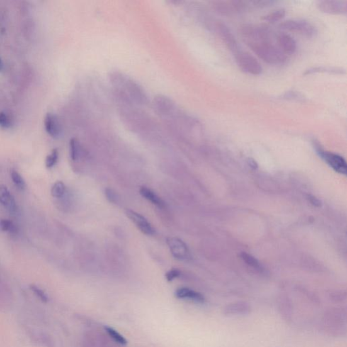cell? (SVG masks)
<instances>
[{
  "mask_svg": "<svg viewBox=\"0 0 347 347\" xmlns=\"http://www.w3.org/2000/svg\"><path fill=\"white\" fill-rule=\"evenodd\" d=\"M110 81L121 98L141 105L147 103V96L143 89L128 76L119 72L112 73Z\"/></svg>",
  "mask_w": 347,
  "mask_h": 347,
  "instance_id": "1",
  "label": "cell"
},
{
  "mask_svg": "<svg viewBox=\"0 0 347 347\" xmlns=\"http://www.w3.org/2000/svg\"><path fill=\"white\" fill-rule=\"evenodd\" d=\"M246 44L257 57L267 63L282 64L287 61L286 55L270 41L249 42Z\"/></svg>",
  "mask_w": 347,
  "mask_h": 347,
  "instance_id": "2",
  "label": "cell"
},
{
  "mask_svg": "<svg viewBox=\"0 0 347 347\" xmlns=\"http://www.w3.org/2000/svg\"><path fill=\"white\" fill-rule=\"evenodd\" d=\"M239 32L246 43L270 41V29L263 24H245L240 27Z\"/></svg>",
  "mask_w": 347,
  "mask_h": 347,
  "instance_id": "3",
  "label": "cell"
},
{
  "mask_svg": "<svg viewBox=\"0 0 347 347\" xmlns=\"http://www.w3.org/2000/svg\"><path fill=\"white\" fill-rule=\"evenodd\" d=\"M234 56L238 67L244 72L253 76H258L261 74L263 67L254 56L240 49L234 53Z\"/></svg>",
  "mask_w": 347,
  "mask_h": 347,
  "instance_id": "4",
  "label": "cell"
},
{
  "mask_svg": "<svg viewBox=\"0 0 347 347\" xmlns=\"http://www.w3.org/2000/svg\"><path fill=\"white\" fill-rule=\"evenodd\" d=\"M248 1L239 0H228V1H212V8L217 13L224 16L238 15L244 13L248 9Z\"/></svg>",
  "mask_w": 347,
  "mask_h": 347,
  "instance_id": "5",
  "label": "cell"
},
{
  "mask_svg": "<svg viewBox=\"0 0 347 347\" xmlns=\"http://www.w3.org/2000/svg\"><path fill=\"white\" fill-rule=\"evenodd\" d=\"M281 30L295 32L307 37H314L317 33L315 27L305 20L290 19L280 25Z\"/></svg>",
  "mask_w": 347,
  "mask_h": 347,
  "instance_id": "6",
  "label": "cell"
},
{
  "mask_svg": "<svg viewBox=\"0 0 347 347\" xmlns=\"http://www.w3.org/2000/svg\"><path fill=\"white\" fill-rule=\"evenodd\" d=\"M318 154L319 156L336 173L346 175L347 173V165L346 161L343 157H341L339 155L332 154V153L327 152L318 148L317 149Z\"/></svg>",
  "mask_w": 347,
  "mask_h": 347,
  "instance_id": "7",
  "label": "cell"
},
{
  "mask_svg": "<svg viewBox=\"0 0 347 347\" xmlns=\"http://www.w3.org/2000/svg\"><path fill=\"white\" fill-rule=\"evenodd\" d=\"M322 13L330 15H345L347 13V1L341 0H321L317 3Z\"/></svg>",
  "mask_w": 347,
  "mask_h": 347,
  "instance_id": "8",
  "label": "cell"
},
{
  "mask_svg": "<svg viewBox=\"0 0 347 347\" xmlns=\"http://www.w3.org/2000/svg\"><path fill=\"white\" fill-rule=\"evenodd\" d=\"M166 242L174 257L180 260L189 259L190 252L183 240L178 237H171L167 238Z\"/></svg>",
  "mask_w": 347,
  "mask_h": 347,
  "instance_id": "9",
  "label": "cell"
},
{
  "mask_svg": "<svg viewBox=\"0 0 347 347\" xmlns=\"http://www.w3.org/2000/svg\"><path fill=\"white\" fill-rule=\"evenodd\" d=\"M325 326L329 328L331 331H343L346 325V312L342 310L331 311L327 315L325 316Z\"/></svg>",
  "mask_w": 347,
  "mask_h": 347,
  "instance_id": "10",
  "label": "cell"
},
{
  "mask_svg": "<svg viewBox=\"0 0 347 347\" xmlns=\"http://www.w3.org/2000/svg\"><path fill=\"white\" fill-rule=\"evenodd\" d=\"M215 28L217 33L219 34V36L223 41L224 44L227 46L229 50L234 54L239 50L236 37L234 36V34L225 24L222 22H217L216 23Z\"/></svg>",
  "mask_w": 347,
  "mask_h": 347,
  "instance_id": "11",
  "label": "cell"
},
{
  "mask_svg": "<svg viewBox=\"0 0 347 347\" xmlns=\"http://www.w3.org/2000/svg\"><path fill=\"white\" fill-rule=\"evenodd\" d=\"M126 214L135 224L141 232L147 236H153L155 234L154 228L143 216L129 209L126 210Z\"/></svg>",
  "mask_w": 347,
  "mask_h": 347,
  "instance_id": "12",
  "label": "cell"
},
{
  "mask_svg": "<svg viewBox=\"0 0 347 347\" xmlns=\"http://www.w3.org/2000/svg\"><path fill=\"white\" fill-rule=\"evenodd\" d=\"M44 127L47 134L54 139H58L61 135V126L57 115L48 113L44 118Z\"/></svg>",
  "mask_w": 347,
  "mask_h": 347,
  "instance_id": "13",
  "label": "cell"
},
{
  "mask_svg": "<svg viewBox=\"0 0 347 347\" xmlns=\"http://www.w3.org/2000/svg\"><path fill=\"white\" fill-rule=\"evenodd\" d=\"M0 204L6 208L10 214H15L17 204L15 197L5 185H0Z\"/></svg>",
  "mask_w": 347,
  "mask_h": 347,
  "instance_id": "14",
  "label": "cell"
},
{
  "mask_svg": "<svg viewBox=\"0 0 347 347\" xmlns=\"http://www.w3.org/2000/svg\"><path fill=\"white\" fill-rule=\"evenodd\" d=\"M279 47L285 55H292L297 49V42L287 33H281L277 38Z\"/></svg>",
  "mask_w": 347,
  "mask_h": 347,
  "instance_id": "15",
  "label": "cell"
},
{
  "mask_svg": "<svg viewBox=\"0 0 347 347\" xmlns=\"http://www.w3.org/2000/svg\"><path fill=\"white\" fill-rule=\"evenodd\" d=\"M251 311V307L249 304L239 301L228 304L224 308L223 313L227 315H238L248 314Z\"/></svg>",
  "mask_w": 347,
  "mask_h": 347,
  "instance_id": "16",
  "label": "cell"
},
{
  "mask_svg": "<svg viewBox=\"0 0 347 347\" xmlns=\"http://www.w3.org/2000/svg\"><path fill=\"white\" fill-rule=\"evenodd\" d=\"M175 296L179 299H189L200 303H203L205 301V298L202 294L187 287L178 289L175 292Z\"/></svg>",
  "mask_w": 347,
  "mask_h": 347,
  "instance_id": "17",
  "label": "cell"
},
{
  "mask_svg": "<svg viewBox=\"0 0 347 347\" xmlns=\"http://www.w3.org/2000/svg\"><path fill=\"white\" fill-rule=\"evenodd\" d=\"M141 195L144 197L146 200L149 201L154 205H157L159 207H164L165 203L164 201L161 200L160 197L158 196L157 194L153 191L150 189L147 188V187H141L140 189Z\"/></svg>",
  "mask_w": 347,
  "mask_h": 347,
  "instance_id": "18",
  "label": "cell"
},
{
  "mask_svg": "<svg viewBox=\"0 0 347 347\" xmlns=\"http://www.w3.org/2000/svg\"><path fill=\"white\" fill-rule=\"evenodd\" d=\"M285 10L284 8H280L273 12L265 15L263 17V19L265 21L268 22V23H275V22L280 21L282 18L285 16Z\"/></svg>",
  "mask_w": 347,
  "mask_h": 347,
  "instance_id": "19",
  "label": "cell"
},
{
  "mask_svg": "<svg viewBox=\"0 0 347 347\" xmlns=\"http://www.w3.org/2000/svg\"><path fill=\"white\" fill-rule=\"evenodd\" d=\"M241 258H242L245 263L248 264L249 266L253 267L254 269L259 270V271H262V270H263L261 265H260L258 260L252 255L246 252H242L241 254Z\"/></svg>",
  "mask_w": 347,
  "mask_h": 347,
  "instance_id": "20",
  "label": "cell"
},
{
  "mask_svg": "<svg viewBox=\"0 0 347 347\" xmlns=\"http://www.w3.org/2000/svg\"><path fill=\"white\" fill-rule=\"evenodd\" d=\"M0 229L3 232H8L13 235H16L18 233L16 226L13 223V222L8 219H2L0 221Z\"/></svg>",
  "mask_w": 347,
  "mask_h": 347,
  "instance_id": "21",
  "label": "cell"
},
{
  "mask_svg": "<svg viewBox=\"0 0 347 347\" xmlns=\"http://www.w3.org/2000/svg\"><path fill=\"white\" fill-rule=\"evenodd\" d=\"M65 185L62 181H57L51 189V194L55 198H61L65 193Z\"/></svg>",
  "mask_w": 347,
  "mask_h": 347,
  "instance_id": "22",
  "label": "cell"
},
{
  "mask_svg": "<svg viewBox=\"0 0 347 347\" xmlns=\"http://www.w3.org/2000/svg\"><path fill=\"white\" fill-rule=\"evenodd\" d=\"M334 73V74H343V71L342 69H338L336 68H331V67H317L311 68V69H308L305 71L304 75L315 74V73Z\"/></svg>",
  "mask_w": 347,
  "mask_h": 347,
  "instance_id": "23",
  "label": "cell"
},
{
  "mask_svg": "<svg viewBox=\"0 0 347 347\" xmlns=\"http://www.w3.org/2000/svg\"><path fill=\"white\" fill-rule=\"evenodd\" d=\"M105 331H106L107 334L110 335V337L113 338L114 341L117 342V343H120V344L122 345H126L127 344V342L126 339V338H124L122 334H120L118 331L114 330L113 328L107 326V327L105 328Z\"/></svg>",
  "mask_w": 347,
  "mask_h": 347,
  "instance_id": "24",
  "label": "cell"
},
{
  "mask_svg": "<svg viewBox=\"0 0 347 347\" xmlns=\"http://www.w3.org/2000/svg\"><path fill=\"white\" fill-rule=\"evenodd\" d=\"M11 178L13 180L15 186L18 189L24 190L26 189V183L24 180L23 177L17 171H13L11 172Z\"/></svg>",
  "mask_w": 347,
  "mask_h": 347,
  "instance_id": "25",
  "label": "cell"
},
{
  "mask_svg": "<svg viewBox=\"0 0 347 347\" xmlns=\"http://www.w3.org/2000/svg\"><path fill=\"white\" fill-rule=\"evenodd\" d=\"M80 145L79 142L76 139H72L70 141V156L73 161H76L79 158L80 154Z\"/></svg>",
  "mask_w": 347,
  "mask_h": 347,
  "instance_id": "26",
  "label": "cell"
},
{
  "mask_svg": "<svg viewBox=\"0 0 347 347\" xmlns=\"http://www.w3.org/2000/svg\"><path fill=\"white\" fill-rule=\"evenodd\" d=\"M59 151L57 149H54L52 150L50 155L47 156L46 159V166L47 168H52L57 164L58 159H59Z\"/></svg>",
  "mask_w": 347,
  "mask_h": 347,
  "instance_id": "27",
  "label": "cell"
},
{
  "mask_svg": "<svg viewBox=\"0 0 347 347\" xmlns=\"http://www.w3.org/2000/svg\"><path fill=\"white\" fill-rule=\"evenodd\" d=\"M30 289L34 294L42 302H47L48 301V297H47V294L40 287L35 285H31Z\"/></svg>",
  "mask_w": 347,
  "mask_h": 347,
  "instance_id": "28",
  "label": "cell"
},
{
  "mask_svg": "<svg viewBox=\"0 0 347 347\" xmlns=\"http://www.w3.org/2000/svg\"><path fill=\"white\" fill-rule=\"evenodd\" d=\"M280 310L282 311V314L285 315L287 319H290L292 315V305L290 301H280Z\"/></svg>",
  "mask_w": 347,
  "mask_h": 347,
  "instance_id": "29",
  "label": "cell"
},
{
  "mask_svg": "<svg viewBox=\"0 0 347 347\" xmlns=\"http://www.w3.org/2000/svg\"><path fill=\"white\" fill-rule=\"evenodd\" d=\"M12 122L10 117L4 112H0V126L3 128H9Z\"/></svg>",
  "mask_w": 347,
  "mask_h": 347,
  "instance_id": "30",
  "label": "cell"
},
{
  "mask_svg": "<svg viewBox=\"0 0 347 347\" xmlns=\"http://www.w3.org/2000/svg\"><path fill=\"white\" fill-rule=\"evenodd\" d=\"M180 274H181V273H180L179 270L177 269V268H173V269L169 270V271L166 274V280H167L168 282H172V281L175 280L177 277H179Z\"/></svg>",
  "mask_w": 347,
  "mask_h": 347,
  "instance_id": "31",
  "label": "cell"
},
{
  "mask_svg": "<svg viewBox=\"0 0 347 347\" xmlns=\"http://www.w3.org/2000/svg\"><path fill=\"white\" fill-rule=\"evenodd\" d=\"M283 97L284 98L288 100H298L302 98L300 94L298 93L297 92H288V93H285V95H284Z\"/></svg>",
  "mask_w": 347,
  "mask_h": 347,
  "instance_id": "32",
  "label": "cell"
},
{
  "mask_svg": "<svg viewBox=\"0 0 347 347\" xmlns=\"http://www.w3.org/2000/svg\"><path fill=\"white\" fill-rule=\"evenodd\" d=\"M253 6L258 7V8H264V7L269 6L273 5L275 1H254L251 2Z\"/></svg>",
  "mask_w": 347,
  "mask_h": 347,
  "instance_id": "33",
  "label": "cell"
},
{
  "mask_svg": "<svg viewBox=\"0 0 347 347\" xmlns=\"http://www.w3.org/2000/svg\"><path fill=\"white\" fill-rule=\"evenodd\" d=\"M106 194L107 198L109 199L111 202H115L116 200V197H115V194L113 193L110 189H107Z\"/></svg>",
  "mask_w": 347,
  "mask_h": 347,
  "instance_id": "34",
  "label": "cell"
},
{
  "mask_svg": "<svg viewBox=\"0 0 347 347\" xmlns=\"http://www.w3.org/2000/svg\"><path fill=\"white\" fill-rule=\"evenodd\" d=\"M309 200L313 205H315V206H320V201L316 198L315 197L313 196V195H309Z\"/></svg>",
  "mask_w": 347,
  "mask_h": 347,
  "instance_id": "35",
  "label": "cell"
},
{
  "mask_svg": "<svg viewBox=\"0 0 347 347\" xmlns=\"http://www.w3.org/2000/svg\"><path fill=\"white\" fill-rule=\"evenodd\" d=\"M248 164H249V166H251V167L254 168V169L257 168V164H256V161H255L254 159L249 158V159H248Z\"/></svg>",
  "mask_w": 347,
  "mask_h": 347,
  "instance_id": "36",
  "label": "cell"
},
{
  "mask_svg": "<svg viewBox=\"0 0 347 347\" xmlns=\"http://www.w3.org/2000/svg\"><path fill=\"white\" fill-rule=\"evenodd\" d=\"M3 68V63L2 61H1V59H0V71Z\"/></svg>",
  "mask_w": 347,
  "mask_h": 347,
  "instance_id": "37",
  "label": "cell"
}]
</instances>
